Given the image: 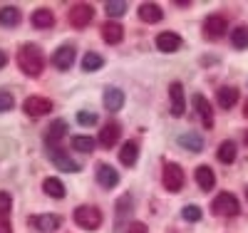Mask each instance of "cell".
Returning <instances> with one entry per match:
<instances>
[{
	"label": "cell",
	"instance_id": "cell-36",
	"mask_svg": "<svg viewBox=\"0 0 248 233\" xmlns=\"http://www.w3.org/2000/svg\"><path fill=\"white\" fill-rule=\"evenodd\" d=\"M129 203H132V196H122L119 199V203H117V208H119V216H124L129 211Z\"/></svg>",
	"mask_w": 248,
	"mask_h": 233
},
{
	"label": "cell",
	"instance_id": "cell-5",
	"mask_svg": "<svg viewBox=\"0 0 248 233\" xmlns=\"http://www.w3.org/2000/svg\"><path fill=\"white\" fill-rule=\"evenodd\" d=\"M92 17H94L92 5L77 3V5H72V10H70V25H75V28H87V25L92 23Z\"/></svg>",
	"mask_w": 248,
	"mask_h": 233
},
{
	"label": "cell",
	"instance_id": "cell-37",
	"mask_svg": "<svg viewBox=\"0 0 248 233\" xmlns=\"http://www.w3.org/2000/svg\"><path fill=\"white\" fill-rule=\"evenodd\" d=\"M0 233H13V228H10V223L5 218H0Z\"/></svg>",
	"mask_w": 248,
	"mask_h": 233
},
{
	"label": "cell",
	"instance_id": "cell-12",
	"mask_svg": "<svg viewBox=\"0 0 248 233\" xmlns=\"http://www.w3.org/2000/svg\"><path fill=\"white\" fill-rule=\"evenodd\" d=\"M169 99H171V114H174V117H184L186 102H184V87H181V82H171Z\"/></svg>",
	"mask_w": 248,
	"mask_h": 233
},
{
	"label": "cell",
	"instance_id": "cell-31",
	"mask_svg": "<svg viewBox=\"0 0 248 233\" xmlns=\"http://www.w3.org/2000/svg\"><path fill=\"white\" fill-rule=\"evenodd\" d=\"M181 216H184V221H191V223H196V221H201V208H199L196 203H189V206H184Z\"/></svg>",
	"mask_w": 248,
	"mask_h": 233
},
{
	"label": "cell",
	"instance_id": "cell-23",
	"mask_svg": "<svg viewBox=\"0 0 248 233\" xmlns=\"http://www.w3.org/2000/svg\"><path fill=\"white\" fill-rule=\"evenodd\" d=\"M139 159V146L134 144V141H127L119 149V161L124 164V166H134V161Z\"/></svg>",
	"mask_w": 248,
	"mask_h": 233
},
{
	"label": "cell",
	"instance_id": "cell-41",
	"mask_svg": "<svg viewBox=\"0 0 248 233\" xmlns=\"http://www.w3.org/2000/svg\"><path fill=\"white\" fill-rule=\"evenodd\" d=\"M246 144H248V132H246Z\"/></svg>",
	"mask_w": 248,
	"mask_h": 233
},
{
	"label": "cell",
	"instance_id": "cell-16",
	"mask_svg": "<svg viewBox=\"0 0 248 233\" xmlns=\"http://www.w3.org/2000/svg\"><path fill=\"white\" fill-rule=\"evenodd\" d=\"M156 47H159L161 52H176V50L181 47V37H179L176 32H161V35L156 37Z\"/></svg>",
	"mask_w": 248,
	"mask_h": 233
},
{
	"label": "cell",
	"instance_id": "cell-34",
	"mask_svg": "<svg viewBox=\"0 0 248 233\" xmlns=\"http://www.w3.org/2000/svg\"><path fill=\"white\" fill-rule=\"evenodd\" d=\"M13 104H15V97L10 94V92H0V112H8V109H13Z\"/></svg>",
	"mask_w": 248,
	"mask_h": 233
},
{
	"label": "cell",
	"instance_id": "cell-33",
	"mask_svg": "<svg viewBox=\"0 0 248 233\" xmlns=\"http://www.w3.org/2000/svg\"><path fill=\"white\" fill-rule=\"evenodd\" d=\"M10 208H13V199L8 191H0V216H8L10 214Z\"/></svg>",
	"mask_w": 248,
	"mask_h": 233
},
{
	"label": "cell",
	"instance_id": "cell-29",
	"mask_svg": "<svg viewBox=\"0 0 248 233\" xmlns=\"http://www.w3.org/2000/svg\"><path fill=\"white\" fill-rule=\"evenodd\" d=\"M231 45H233L236 50L248 47V30H246V28H233V32H231Z\"/></svg>",
	"mask_w": 248,
	"mask_h": 233
},
{
	"label": "cell",
	"instance_id": "cell-3",
	"mask_svg": "<svg viewBox=\"0 0 248 233\" xmlns=\"http://www.w3.org/2000/svg\"><path fill=\"white\" fill-rule=\"evenodd\" d=\"M161 184L167 191H181V186H184V171H181V166L179 164H167L164 166V176H161Z\"/></svg>",
	"mask_w": 248,
	"mask_h": 233
},
{
	"label": "cell",
	"instance_id": "cell-26",
	"mask_svg": "<svg viewBox=\"0 0 248 233\" xmlns=\"http://www.w3.org/2000/svg\"><path fill=\"white\" fill-rule=\"evenodd\" d=\"M233 159H236V141H231V139L221 141V146H218V161L233 164Z\"/></svg>",
	"mask_w": 248,
	"mask_h": 233
},
{
	"label": "cell",
	"instance_id": "cell-6",
	"mask_svg": "<svg viewBox=\"0 0 248 233\" xmlns=\"http://www.w3.org/2000/svg\"><path fill=\"white\" fill-rule=\"evenodd\" d=\"M226 30H229V23H226L223 15H209L203 23V35L209 40H218L226 35Z\"/></svg>",
	"mask_w": 248,
	"mask_h": 233
},
{
	"label": "cell",
	"instance_id": "cell-39",
	"mask_svg": "<svg viewBox=\"0 0 248 233\" xmlns=\"http://www.w3.org/2000/svg\"><path fill=\"white\" fill-rule=\"evenodd\" d=\"M5 62H8V57H5L3 50H0V67H5Z\"/></svg>",
	"mask_w": 248,
	"mask_h": 233
},
{
	"label": "cell",
	"instance_id": "cell-38",
	"mask_svg": "<svg viewBox=\"0 0 248 233\" xmlns=\"http://www.w3.org/2000/svg\"><path fill=\"white\" fill-rule=\"evenodd\" d=\"M132 233H147V226L144 223H132Z\"/></svg>",
	"mask_w": 248,
	"mask_h": 233
},
{
	"label": "cell",
	"instance_id": "cell-7",
	"mask_svg": "<svg viewBox=\"0 0 248 233\" xmlns=\"http://www.w3.org/2000/svg\"><path fill=\"white\" fill-rule=\"evenodd\" d=\"M214 214H218V216H236L238 214V199L233 194H218L214 199Z\"/></svg>",
	"mask_w": 248,
	"mask_h": 233
},
{
	"label": "cell",
	"instance_id": "cell-8",
	"mask_svg": "<svg viewBox=\"0 0 248 233\" xmlns=\"http://www.w3.org/2000/svg\"><path fill=\"white\" fill-rule=\"evenodd\" d=\"M23 109L30 117H45V114L52 112V102L47 97H28L25 104H23Z\"/></svg>",
	"mask_w": 248,
	"mask_h": 233
},
{
	"label": "cell",
	"instance_id": "cell-13",
	"mask_svg": "<svg viewBox=\"0 0 248 233\" xmlns=\"http://www.w3.org/2000/svg\"><path fill=\"white\" fill-rule=\"evenodd\" d=\"M97 181H99V186H105V188H114V186L119 184L117 169L109 166V164H99V169H97Z\"/></svg>",
	"mask_w": 248,
	"mask_h": 233
},
{
	"label": "cell",
	"instance_id": "cell-24",
	"mask_svg": "<svg viewBox=\"0 0 248 233\" xmlns=\"http://www.w3.org/2000/svg\"><path fill=\"white\" fill-rule=\"evenodd\" d=\"M179 146H184V149H189V152H201L203 149V139H201V134L186 132V134L179 137Z\"/></svg>",
	"mask_w": 248,
	"mask_h": 233
},
{
	"label": "cell",
	"instance_id": "cell-25",
	"mask_svg": "<svg viewBox=\"0 0 248 233\" xmlns=\"http://www.w3.org/2000/svg\"><path fill=\"white\" fill-rule=\"evenodd\" d=\"M43 188H45V194L52 196V199H65V184H62L60 179H55V176H47L43 181Z\"/></svg>",
	"mask_w": 248,
	"mask_h": 233
},
{
	"label": "cell",
	"instance_id": "cell-30",
	"mask_svg": "<svg viewBox=\"0 0 248 233\" xmlns=\"http://www.w3.org/2000/svg\"><path fill=\"white\" fill-rule=\"evenodd\" d=\"M72 149L87 154V152L94 149V139H92V137H72Z\"/></svg>",
	"mask_w": 248,
	"mask_h": 233
},
{
	"label": "cell",
	"instance_id": "cell-19",
	"mask_svg": "<svg viewBox=\"0 0 248 233\" xmlns=\"http://www.w3.org/2000/svg\"><path fill=\"white\" fill-rule=\"evenodd\" d=\"M119 134H122L119 124H105V129L99 132V144L107 146V149H112V146L119 141Z\"/></svg>",
	"mask_w": 248,
	"mask_h": 233
},
{
	"label": "cell",
	"instance_id": "cell-21",
	"mask_svg": "<svg viewBox=\"0 0 248 233\" xmlns=\"http://www.w3.org/2000/svg\"><path fill=\"white\" fill-rule=\"evenodd\" d=\"M216 99H218V104H221L223 109H231L233 104L238 102V90H236V87H229V84H226V87H221V90H218Z\"/></svg>",
	"mask_w": 248,
	"mask_h": 233
},
{
	"label": "cell",
	"instance_id": "cell-28",
	"mask_svg": "<svg viewBox=\"0 0 248 233\" xmlns=\"http://www.w3.org/2000/svg\"><path fill=\"white\" fill-rule=\"evenodd\" d=\"M65 129H67V124L62 122V119L52 122L50 124V132H47V146H52V141H60L62 137H65Z\"/></svg>",
	"mask_w": 248,
	"mask_h": 233
},
{
	"label": "cell",
	"instance_id": "cell-27",
	"mask_svg": "<svg viewBox=\"0 0 248 233\" xmlns=\"http://www.w3.org/2000/svg\"><path fill=\"white\" fill-rule=\"evenodd\" d=\"M102 65H105V57L97 55V52H87L85 57H82V70L85 72H97Z\"/></svg>",
	"mask_w": 248,
	"mask_h": 233
},
{
	"label": "cell",
	"instance_id": "cell-11",
	"mask_svg": "<svg viewBox=\"0 0 248 233\" xmlns=\"http://www.w3.org/2000/svg\"><path fill=\"white\" fill-rule=\"evenodd\" d=\"M72 62H75V47H72V45H62V47L55 50L52 65H55L57 70H70Z\"/></svg>",
	"mask_w": 248,
	"mask_h": 233
},
{
	"label": "cell",
	"instance_id": "cell-10",
	"mask_svg": "<svg viewBox=\"0 0 248 233\" xmlns=\"http://www.w3.org/2000/svg\"><path fill=\"white\" fill-rule=\"evenodd\" d=\"M194 107H196V112H199L206 129H214V109H211L209 99H206L203 94H194Z\"/></svg>",
	"mask_w": 248,
	"mask_h": 233
},
{
	"label": "cell",
	"instance_id": "cell-35",
	"mask_svg": "<svg viewBox=\"0 0 248 233\" xmlns=\"http://www.w3.org/2000/svg\"><path fill=\"white\" fill-rule=\"evenodd\" d=\"M77 122L82 126H92V124H97V114L94 112H79L77 114Z\"/></svg>",
	"mask_w": 248,
	"mask_h": 233
},
{
	"label": "cell",
	"instance_id": "cell-9",
	"mask_svg": "<svg viewBox=\"0 0 248 233\" xmlns=\"http://www.w3.org/2000/svg\"><path fill=\"white\" fill-rule=\"evenodd\" d=\"M28 223L32 228H37L40 233H50V231H57L62 226V218L55 216V214H43V216H30Z\"/></svg>",
	"mask_w": 248,
	"mask_h": 233
},
{
	"label": "cell",
	"instance_id": "cell-1",
	"mask_svg": "<svg viewBox=\"0 0 248 233\" xmlns=\"http://www.w3.org/2000/svg\"><path fill=\"white\" fill-rule=\"evenodd\" d=\"M17 67L23 70L28 77H37L40 72H43V67H45V57H43V52H40V47L32 45V42H28V45L20 47Z\"/></svg>",
	"mask_w": 248,
	"mask_h": 233
},
{
	"label": "cell",
	"instance_id": "cell-17",
	"mask_svg": "<svg viewBox=\"0 0 248 233\" xmlns=\"http://www.w3.org/2000/svg\"><path fill=\"white\" fill-rule=\"evenodd\" d=\"M122 107H124V92L117 90V87L105 90V109L107 112H119Z\"/></svg>",
	"mask_w": 248,
	"mask_h": 233
},
{
	"label": "cell",
	"instance_id": "cell-4",
	"mask_svg": "<svg viewBox=\"0 0 248 233\" xmlns=\"http://www.w3.org/2000/svg\"><path fill=\"white\" fill-rule=\"evenodd\" d=\"M50 161L55 164V169H62V171H67V174H75L79 171V164L65 152V149H57V146H50Z\"/></svg>",
	"mask_w": 248,
	"mask_h": 233
},
{
	"label": "cell",
	"instance_id": "cell-2",
	"mask_svg": "<svg viewBox=\"0 0 248 233\" xmlns=\"http://www.w3.org/2000/svg\"><path fill=\"white\" fill-rule=\"evenodd\" d=\"M75 223L85 231H94L102 226V211L97 206H79L75 208Z\"/></svg>",
	"mask_w": 248,
	"mask_h": 233
},
{
	"label": "cell",
	"instance_id": "cell-42",
	"mask_svg": "<svg viewBox=\"0 0 248 233\" xmlns=\"http://www.w3.org/2000/svg\"><path fill=\"white\" fill-rule=\"evenodd\" d=\"M246 196H248V191H246Z\"/></svg>",
	"mask_w": 248,
	"mask_h": 233
},
{
	"label": "cell",
	"instance_id": "cell-14",
	"mask_svg": "<svg viewBox=\"0 0 248 233\" xmlns=\"http://www.w3.org/2000/svg\"><path fill=\"white\" fill-rule=\"evenodd\" d=\"M196 184L201 186V191H211V188L216 186V174H214V169L206 166V164H201V166L196 169Z\"/></svg>",
	"mask_w": 248,
	"mask_h": 233
},
{
	"label": "cell",
	"instance_id": "cell-32",
	"mask_svg": "<svg viewBox=\"0 0 248 233\" xmlns=\"http://www.w3.org/2000/svg\"><path fill=\"white\" fill-rule=\"evenodd\" d=\"M105 10H107L109 17H122L127 13V3H122V0H117V3H105Z\"/></svg>",
	"mask_w": 248,
	"mask_h": 233
},
{
	"label": "cell",
	"instance_id": "cell-40",
	"mask_svg": "<svg viewBox=\"0 0 248 233\" xmlns=\"http://www.w3.org/2000/svg\"><path fill=\"white\" fill-rule=\"evenodd\" d=\"M243 114H246V117H248V104H246V109H243Z\"/></svg>",
	"mask_w": 248,
	"mask_h": 233
},
{
	"label": "cell",
	"instance_id": "cell-20",
	"mask_svg": "<svg viewBox=\"0 0 248 233\" xmlns=\"http://www.w3.org/2000/svg\"><path fill=\"white\" fill-rule=\"evenodd\" d=\"M139 17L144 20V23H159V20L164 17V13L156 3H141L139 5Z\"/></svg>",
	"mask_w": 248,
	"mask_h": 233
},
{
	"label": "cell",
	"instance_id": "cell-22",
	"mask_svg": "<svg viewBox=\"0 0 248 233\" xmlns=\"http://www.w3.org/2000/svg\"><path fill=\"white\" fill-rule=\"evenodd\" d=\"M20 20H23V15H20V10L15 5H5L3 10H0V25L3 28H15Z\"/></svg>",
	"mask_w": 248,
	"mask_h": 233
},
{
	"label": "cell",
	"instance_id": "cell-18",
	"mask_svg": "<svg viewBox=\"0 0 248 233\" xmlns=\"http://www.w3.org/2000/svg\"><path fill=\"white\" fill-rule=\"evenodd\" d=\"M30 23H32L37 30H47V28L55 25V15H52V10H47V8H40V10L32 13Z\"/></svg>",
	"mask_w": 248,
	"mask_h": 233
},
{
	"label": "cell",
	"instance_id": "cell-15",
	"mask_svg": "<svg viewBox=\"0 0 248 233\" xmlns=\"http://www.w3.org/2000/svg\"><path fill=\"white\" fill-rule=\"evenodd\" d=\"M102 37H105V42H109V45H117L124 37V28L119 23H114V20H107V23L102 25Z\"/></svg>",
	"mask_w": 248,
	"mask_h": 233
}]
</instances>
